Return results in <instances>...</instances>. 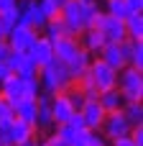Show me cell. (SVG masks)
I'll list each match as a JSON object with an SVG mask.
<instances>
[{
	"instance_id": "1",
	"label": "cell",
	"mask_w": 143,
	"mask_h": 146,
	"mask_svg": "<svg viewBox=\"0 0 143 146\" xmlns=\"http://www.w3.org/2000/svg\"><path fill=\"white\" fill-rule=\"evenodd\" d=\"M102 8L97 5V0L95 3H82V0H69V3H64L61 5V10H59V15H61V21L67 23V28H69V33L72 36H79L84 28H90V23H92V18L100 13Z\"/></svg>"
},
{
	"instance_id": "2",
	"label": "cell",
	"mask_w": 143,
	"mask_h": 146,
	"mask_svg": "<svg viewBox=\"0 0 143 146\" xmlns=\"http://www.w3.org/2000/svg\"><path fill=\"white\" fill-rule=\"evenodd\" d=\"M41 92V82L38 77H18V74H8L3 82H0V98L13 108L18 100H26V98H33Z\"/></svg>"
},
{
	"instance_id": "3",
	"label": "cell",
	"mask_w": 143,
	"mask_h": 146,
	"mask_svg": "<svg viewBox=\"0 0 143 146\" xmlns=\"http://www.w3.org/2000/svg\"><path fill=\"white\" fill-rule=\"evenodd\" d=\"M38 82H41V90H43V92H51V95L64 92L69 85H74L69 69H67L59 59H54V62H49L46 67L38 69Z\"/></svg>"
},
{
	"instance_id": "4",
	"label": "cell",
	"mask_w": 143,
	"mask_h": 146,
	"mask_svg": "<svg viewBox=\"0 0 143 146\" xmlns=\"http://www.w3.org/2000/svg\"><path fill=\"white\" fill-rule=\"evenodd\" d=\"M118 90L125 98V103L130 100H143V69L136 67H123L118 72Z\"/></svg>"
},
{
	"instance_id": "5",
	"label": "cell",
	"mask_w": 143,
	"mask_h": 146,
	"mask_svg": "<svg viewBox=\"0 0 143 146\" xmlns=\"http://www.w3.org/2000/svg\"><path fill=\"white\" fill-rule=\"evenodd\" d=\"M87 72H90V77H92V82H95L97 92H105V90L118 87V69H113L110 64H105L100 56H92V62H90Z\"/></svg>"
},
{
	"instance_id": "6",
	"label": "cell",
	"mask_w": 143,
	"mask_h": 146,
	"mask_svg": "<svg viewBox=\"0 0 143 146\" xmlns=\"http://www.w3.org/2000/svg\"><path fill=\"white\" fill-rule=\"evenodd\" d=\"M95 28L102 31V36L107 38V44H120V41L128 38V33H125V21H123V18H115V15H107V13L100 15V21H97Z\"/></svg>"
},
{
	"instance_id": "7",
	"label": "cell",
	"mask_w": 143,
	"mask_h": 146,
	"mask_svg": "<svg viewBox=\"0 0 143 146\" xmlns=\"http://www.w3.org/2000/svg\"><path fill=\"white\" fill-rule=\"evenodd\" d=\"M36 36H38V31H33V28H28V26H23V23H15V26L8 31L5 41H8V46H10V51H28L31 44L36 41Z\"/></svg>"
},
{
	"instance_id": "8",
	"label": "cell",
	"mask_w": 143,
	"mask_h": 146,
	"mask_svg": "<svg viewBox=\"0 0 143 146\" xmlns=\"http://www.w3.org/2000/svg\"><path fill=\"white\" fill-rule=\"evenodd\" d=\"M100 133H102L107 141L120 139V136H128V133H130V123L125 121L123 110L107 113V115H105V121H102V126H100Z\"/></svg>"
},
{
	"instance_id": "9",
	"label": "cell",
	"mask_w": 143,
	"mask_h": 146,
	"mask_svg": "<svg viewBox=\"0 0 143 146\" xmlns=\"http://www.w3.org/2000/svg\"><path fill=\"white\" fill-rule=\"evenodd\" d=\"M77 113H79L84 128H90V131H100V126H102V121H105V115H107V113L102 110V105L97 103V98H87L84 105H82Z\"/></svg>"
},
{
	"instance_id": "10",
	"label": "cell",
	"mask_w": 143,
	"mask_h": 146,
	"mask_svg": "<svg viewBox=\"0 0 143 146\" xmlns=\"http://www.w3.org/2000/svg\"><path fill=\"white\" fill-rule=\"evenodd\" d=\"M28 56H31V62L41 69V67H46L49 62H54V46H51V38L49 36H43V33H38L36 36V41L31 44V49L26 51Z\"/></svg>"
},
{
	"instance_id": "11",
	"label": "cell",
	"mask_w": 143,
	"mask_h": 146,
	"mask_svg": "<svg viewBox=\"0 0 143 146\" xmlns=\"http://www.w3.org/2000/svg\"><path fill=\"white\" fill-rule=\"evenodd\" d=\"M10 74H18V77H38V67L31 62V56L26 51H10L8 59H5Z\"/></svg>"
},
{
	"instance_id": "12",
	"label": "cell",
	"mask_w": 143,
	"mask_h": 146,
	"mask_svg": "<svg viewBox=\"0 0 143 146\" xmlns=\"http://www.w3.org/2000/svg\"><path fill=\"white\" fill-rule=\"evenodd\" d=\"M18 8H20V15H18V23H23V26H28V28H33V31H43V26H46V18H43V13L38 10V3L36 0H26V3H18Z\"/></svg>"
},
{
	"instance_id": "13",
	"label": "cell",
	"mask_w": 143,
	"mask_h": 146,
	"mask_svg": "<svg viewBox=\"0 0 143 146\" xmlns=\"http://www.w3.org/2000/svg\"><path fill=\"white\" fill-rule=\"evenodd\" d=\"M51 118H54V126H61V123H69L74 115H77V110L72 108V103L67 100V95L64 92H56V95H51Z\"/></svg>"
},
{
	"instance_id": "14",
	"label": "cell",
	"mask_w": 143,
	"mask_h": 146,
	"mask_svg": "<svg viewBox=\"0 0 143 146\" xmlns=\"http://www.w3.org/2000/svg\"><path fill=\"white\" fill-rule=\"evenodd\" d=\"M77 41H79V46H82L90 56H100V51H102L105 44H107V38L102 36L100 28H84V31L77 36Z\"/></svg>"
},
{
	"instance_id": "15",
	"label": "cell",
	"mask_w": 143,
	"mask_h": 146,
	"mask_svg": "<svg viewBox=\"0 0 143 146\" xmlns=\"http://www.w3.org/2000/svg\"><path fill=\"white\" fill-rule=\"evenodd\" d=\"M51 46H54V59H59L61 64H67L82 46L77 41V36H59V38H51Z\"/></svg>"
},
{
	"instance_id": "16",
	"label": "cell",
	"mask_w": 143,
	"mask_h": 146,
	"mask_svg": "<svg viewBox=\"0 0 143 146\" xmlns=\"http://www.w3.org/2000/svg\"><path fill=\"white\" fill-rule=\"evenodd\" d=\"M33 139H36V128L15 118V121L10 123V128H8L5 146H10V144H23V141H33Z\"/></svg>"
},
{
	"instance_id": "17",
	"label": "cell",
	"mask_w": 143,
	"mask_h": 146,
	"mask_svg": "<svg viewBox=\"0 0 143 146\" xmlns=\"http://www.w3.org/2000/svg\"><path fill=\"white\" fill-rule=\"evenodd\" d=\"M100 59L105 62V64H110L113 69H123V67H128V59H125V51H123V41L120 44H105V49L100 51Z\"/></svg>"
},
{
	"instance_id": "18",
	"label": "cell",
	"mask_w": 143,
	"mask_h": 146,
	"mask_svg": "<svg viewBox=\"0 0 143 146\" xmlns=\"http://www.w3.org/2000/svg\"><path fill=\"white\" fill-rule=\"evenodd\" d=\"M123 51H125L128 67L143 69V38H125L123 41Z\"/></svg>"
},
{
	"instance_id": "19",
	"label": "cell",
	"mask_w": 143,
	"mask_h": 146,
	"mask_svg": "<svg viewBox=\"0 0 143 146\" xmlns=\"http://www.w3.org/2000/svg\"><path fill=\"white\" fill-rule=\"evenodd\" d=\"M97 103L102 105V110H105V113H115V110H123L125 98L120 95V90H118V87H113V90L100 92V95H97Z\"/></svg>"
},
{
	"instance_id": "20",
	"label": "cell",
	"mask_w": 143,
	"mask_h": 146,
	"mask_svg": "<svg viewBox=\"0 0 143 146\" xmlns=\"http://www.w3.org/2000/svg\"><path fill=\"white\" fill-rule=\"evenodd\" d=\"M90 62H92V56H90V54H87L84 49H79V51H77V54H74V56H72V59H69V62H67L64 67L69 69V74H72V80H77V77H82V74L87 72V67H90Z\"/></svg>"
},
{
	"instance_id": "21",
	"label": "cell",
	"mask_w": 143,
	"mask_h": 146,
	"mask_svg": "<svg viewBox=\"0 0 143 146\" xmlns=\"http://www.w3.org/2000/svg\"><path fill=\"white\" fill-rule=\"evenodd\" d=\"M13 113H15V118H18V121H23V123L33 126V123H36V100H33V98L18 100V103L13 105Z\"/></svg>"
},
{
	"instance_id": "22",
	"label": "cell",
	"mask_w": 143,
	"mask_h": 146,
	"mask_svg": "<svg viewBox=\"0 0 143 146\" xmlns=\"http://www.w3.org/2000/svg\"><path fill=\"white\" fill-rule=\"evenodd\" d=\"M123 115H125V121L130 123V128H133V126H143V100H130V103H125V105H123Z\"/></svg>"
},
{
	"instance_id": "23",
	"label": "cell",
	"mask_w": 143,
	"mask_h": 146,
	"mask_svg": "<svg viewBox=\"0 0 143 146\" xmlns=\"http://www.w3.org/2000/svg\"><path fill=\"white\" fill-rule=\"evenodd\" d=\"M41 33H43V36H49V38H59V36H72V33H69V28H67V23L61 21V15H54V18H49Z\"/></svg>"
},
{
	"instance_id": "24",
	"label": "cell",
	"mask_w": 143,
	"mask_h": 146,
	"mask_svg": "<svg viewBox=\"0 0 143 146\" xmlns=\"http://www.w3.org/2000/svg\"><path fill=\"white\" fill-rule=\"evenodd\" d=\"M125 33H128V38H143V13L125 15Z\"/></svg>"
},
{
	"instance_id": "25",
	"label": "cell",
	"mask_w": 143,
	"mask_h": 146,
	"mask_svg": "<svg viewBox=\"0 0 143 146\" xmlns=\"http://www.w3.org/2000/svg\"><path fill=\"white\" fill-rule=\"evenodd\" d=\"M105 13H107V15H115V18H123V21H125V15H128L130 10H128L125 0H105Z\"/></svg>"
},
{
	"instance_id": "26",
	"label": "cell",
	"mask_w": 143,
	"mask_h": 146,
	"mask_svg": "<svg viewBox=\"0 0 143 146\" xmlns=\"http://www.w3.org/2000/svg\"><path fill=\"white\" fill-rule=\"evenodd\" d=\"M18 15H20V8H18V3L15 5H10V8H5V10H0V21H3V26L10 31L15 23H18Z\"/></svg>"
},
{
	"instance_id": "27",
	"label": "cell",
	"mask_w": 143,
	"mask_h": 146,
	"mask_svg": "<svg viewBox=\"0 0 143 146\" xmlns=\"http://www.w3.org/2000/svg\"><path fill=\"white\" fill-rule=\"evenodd\" d=\"M64 95H67V100L72 103V108H74V110H79V108L84 105V100H87V98L82 95V90H79L77 85H69V87L64 90Z\"/></svg>"
},
{
	"instance_id": "28",
	"label": "cell",
	"mask_w": 143,
	"mask_h": 146,
	"mask_svg": "<svg viewBox=\"0 0 143 146\" xmlns=\"http://www.w3.org/2000/svg\"><path fill=\"white\" fill-rule=\"evenodd\" d=\"M84 146H110V141L100 133V131H90L87 128V139H84Z\"/></svg>"
},
{
	"instance_id": "29",
	"label": "cell",
	"mask_w": 143,
	"mask_h": 146,
	"mask_svg": "<svg viewBox=\"0 0 143 146\" xmlns=\"http://www.w3.org/2000/svg\"><path fill=\"white\" fill-rule=\"evenodd\" d=\"M110 146H136V141H133L130 136H120V139H113Z\"/></svg>"
},
{
	"instance_id": "30",
	"label": "cell",
	"mask_w": 143,
	"mask_h": 146,
	"mask_svg": "<svg viewBox=\"0 0 143 146\" xmlns=\"http://www.w3.org/2000/svg\"><path fill=\"white\" fill-rule=\"evenodd\" d=\"M130 13H143V0H125Z\"/></svg>"
},
{
	"instance_id": "31",
	"label": "cell",
	"mask_w": 143,
	"mask_h": 146,
	"mask_svg": "<svg viewBox=\"0 0 143 146\" xmlns=\"http://www.w3.org/2000/svg\"><path fill=\"white\" fill-rule=\"evenodd\" d=\"M43 141H46V146H67L59 136H54V133H49V136H43Z\"/></svg>"
},
{
	"instance_id": "32",
	"label": "cell",
	"mask_w": 143,
	"mask_h": 146,
	"mask_svg": "<svg viewBox=\"0 0 143 146\" xmlns=\"http://www.w3.org/2000/svg\"><path fill=\"white\" fill-rule=\"evenodd\" d=\"M8 54H10V46H8V41H5V38H0V62H5V59H8Z\"/></svg>"
},
{
	"instance_id": "33",
	"label": "cell",
	"mask_w": 143,
	"mask_h": 146,
	"mask_svg": "<svg viewBox=\"0 0 143 146\" xmlns=\"http://www.w3.org/2000/svg\"><path fill=\"white\" fill-rule=\"evenodd\" d=\"M8 74H10V69H8V64H5V62H0V82H3V80H5Z\"/></svg>"
},
{
	"instance_id": "34",
	"label": "cell",
	"mask_w": 143,
	"mask_h": 146,
	"mask_svg": "<svg viewBox=\"0 0 143 146\" xmlns=\"http://www.w3.org/2000/svg\"><path fill=\"white\" fill-rule=\"evenodd\" d=\"M5 36H8V28H5V26H3V21H0V38H5Z\"/></svg>"
},
{
	"instance_id": "35",
	"label": "cell",
	"mask_w": 143,
	"mask_h": 146,
	"mask_svg": "<svg viewBox=\"0 0 143 146\" xmlns=\"http://www.w3.org/2000/svg\"><path fill=\"white\" fill-rule=\"evenodd\" d=\"M10 146H36V139L33 141H23V144H10Z\"/></svg>"
},
{
	"instance_id": "36",
	"label": "cell",
	"mask_w": 143,
	"mask_h": 146,
	"mask_svg": "<svg viewBox=\"0 0 143 146\" xmlns=\"http://www.w3.org/2000/svg\"><path fill=\"white\" fill-rule=\"evenodd\" d=\"M51 3H54V5H56V8L61 10V5H64V3H69V0H51Z\"/></svg>"
},
{
	"instance_id": "37",
	"label": "cell",
	"mask_w": 143,
	"mask_h": 146,
	"mask_svg": "<svg viewBox=\"0 0 143 146\" xmlns=\"http://www.w3.org/2000/svg\"><path fill=\"white\" fill-rule=\"evenodd\" d=\"M36 146H46V141L43 139H36Z\"/></svg>"
},
{
	"instance_id": "38",
	"label": "cell",
	"mask_w": 143,
	"mask_h": 146,
	"mask_svg": "<svg viewBox=\"0 0 143 146\" xmlns=\"http://www.w3.org/2000/svg\"><path fill=\"white\" fill-rule=\"evenodd\" d=\"M82 3H95V0H82Z\"/></svg>"
},
{
	"instance_id": "39",
	"label": "cell",
	"mask_w": 143,
	"mask_h": 146,
	"mask_svg": "<svg viewBox=\"0 0 143 146\" xmlns=\"http://www.w3.org/2000/svg\"><path fill=\"white\" fill-rule=\"evenodd\" d=\"M0 146H5V144H3V141H0Z\"/></svg>"
}]
</instances>
